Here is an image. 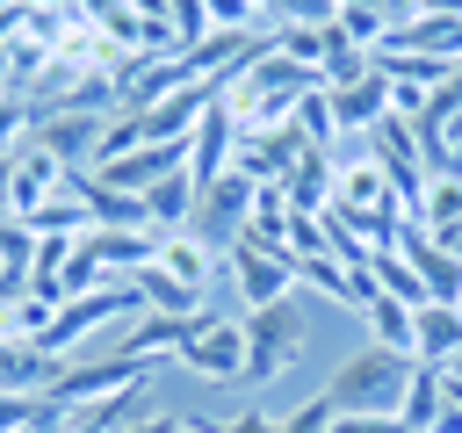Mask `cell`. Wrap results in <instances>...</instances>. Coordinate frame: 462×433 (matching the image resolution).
I'll return each instance as SVG.
<instances>
[{
    "label": "cell",
    "instance_id": "26",
    "mask_svg": "<svg viewBox=\"0 0 462 433\" xmlns=\"http://www.w3.org/2000/svg\"><path fill=\"white\" fill-rule=\"evenodd\" d=\"M217 433H282L274 411H238V419H217Z\"/></svg>",
    "mask_w": 462,
    "mask_h": 433
},
{
    "label": "cell",
    "instance_id": "3",
    "mask_svg": "<svg viewBox=\"0 0 462 433\" xmlns=\"http://www.w3.org/2000/svg\"><path fill=\"white\" fill-rule=\"evenodd\" d=\"M289 368H303V310H296V296L245 310V382H282Z\"/></svg>",
    "mask_w": 462,
    "mask_h": 433
},
{
    "label": "cell",
    "instance_id": "25",
    "mask_svg": "<svg viewBox=\"0 0 462 433\" xmlns=\"http://www.w3.org/2000/svg\"><path fill=\"white\" fill-rule=\"evenodd\" d=\"M267 14H274V29H325V22H339V0H267Z\"/></svg>",
    "mask_w": 462,
    "mask_h": 433
},
{
    "label": "cell",
    "instance_id": "22",
    "mask_svg": "<svg viewBox=\"0 0 462 433\" xmlns=\"http://www.w3.org/2000/svg\"><path fill=\"white\" fill-rule=\"evenodd\" d=\"M361 318H368V339H375V346H397V354H411V303H397V296H375Z\"/></svg>",
    "mask_w": 462,
    "mask_h": 433
},
{
    "label": "cell",
    "instance_id": "8",
    "mask_svg": "<svg viewBox=\"0 0 462 433\" xmlns=\"http://www.w3.org/2000/svg\"><path fill=\"white\" fill-rule=\"evenodd\" d=\"M224 260H231V289H238V303H245V310L296 296V260H282V253H260L253 238H231V245H224Z\"/></svg>",
    "mask_w": 462,
    "mask_h": 433
},
{
    "label": "cell",
    "instance_id": "30",
    "mask_svg": "<svg viewBox=\"0 0 462 433\" xmlns=\"http://www.w3.org/2000/svg\"><path fill=\"white\" fill-rule=\"evenodd\" d=\"M14 7H72V0H14Z\"/></svg>",
    "mask_w": 462,
    "mask_h": 433
},
{
    "label": "cell",
    "instance_id": "1",
    "mask_svg": "<svg viewBox=\"0 0 462 433\" xmlns=\"http://www.w3.org/2000/svg\"><path fill=\"white\" fill-rule=\"evenodd\" d=\"M411 354H397V346H361V354H346L339 368H332V382H325V397H332V411L339 419H390L397 411V397H404V382H411Z\"/></svg>",
    "mask_w": 462,
    "mask_h": 433
},
{
    "label": "cell",
    "instance_id": "10",
    "mask_svg": "<svg viewBox=\"0 0 462 433\" xmlns=\"http://www.w3.org/2000/svg\"><path fill=\"white\" fill-rule=\"evenodd\" d=\"M390 245H397V253L411 260V274L426 281V296H433V303H462V260H455L448 245H433V238H426L419 224H404V231H397Z\"/></svg>",
    "mask_w": 462,
    "mask_h": 433
},
{
    "label": "cell",
    "instance_id": "29",
    "mask_svg": "<svg viewBox=\"0 0 462 433\" xmlns=\"http://www.w3.org/2000/svg\"><path fill=\"white\" fill-rule=\"evenodd\" d=\"M0 87H14V58H7V43H0Z\"/></svg>",
    "mask_w": 462,
    "mask_h": 433
},
{
    "label": "cell",
    "instance_id": "14",
    "mask_svg": "<svg viewBox=\"0 0 462 433\" xmlns=\"http://www.w3.org/2000/svg\"><path fill=\"white\" fill-rule=\"evenodd\" d=\"M455 354H462V310L455 303H419L411 310V361L448 368Z\"/></svg>",
    "mask_w": 462,
    "mask_h": 433
},
{
    "label": "cell",
    "instance_id": "32",
    "mask_svg": "<svg viewBox=\"0 0 462 433\" xmlns=\"http://www.w3.org/2000/svg\"><path fill=\"white\" fill-rule=\"evenodd\" d=\"M22 433H36V426H22Z\"/></svg>",
    "mask_w": 462,
    "mask_h": 433
},
{
    "label": "cell",
    "instance_id": "24",
    "mask_svg": "<svg viewBox=\"0 0 462 433\" xmlns=\"http://www.w3.org/2000/svg\"><path fill=\"white\" fill-rule=\"evenodd\" d=\"M29 137H36V108H29V94L0 87V152H22Z\"/></svg>",
    "mask_w": 462,
    "mask_h": 433
},
{
    "label": "cell",
    "instance_id": "7",
    "mask_svg": "<svg viewBox=\"0 0 462 433\" xmlns=\"http://www.w3.org/2000/svg\"><path fill=\"white\" fill-rule=\"evenodd\" d=\"M101 130H108V115H94V108H58V115H36V137H29V144H43L65 173H94Z\"/></svg>",
    "mask_w": 462,
    "mask_h": 433
},
{
    "label": "cell",
    "instance_id": "13",
    "mask_svg": "<svg viewBox=\"0 0 462 433\" xmlns=\"http://www.w3.org/2000/svg\"><path fill=\"white\" fill-rule=\"evenodd\" d=\"M195 318H202V310H188V318H166V310H137V318H130V332L116 339V354H123V361H159V354H173V361H180V346H188Z\"/></svg>",
    "mask_w": 462,
    "mask_h": 433
},
{
    "label": "cell",
    "instance_id": "15",
    "mask_svg": "<svg viewBox=\"0 0 462 433\" xmlns=\"http://www.w3.org/2000/svg\"><path fill=\"white\" fill-rule=\"evenodd\" d=\"M58 368H65V361H51L36 339H0V390H14V397H51Z\"/></svg>",
    "mask_w": 462,
    "mask_h": 433
},
{
    "label": "cell",
    "instance_id": "12",
    "mask_svg": "<svg viewBox=\"0 0 462 433\" xmlns=\"http://www.w3.org/2000/svg\"><path fill=\"white\" fill-rule=\"evenodd\" d=\"M79 238H87V253L101 260L108 281H130V274H144V267L159 260V231H108V224H94V231H79Z\"/></svg>",
    "mask_w": 462,
    "mask_h": 433
},
{
    "label": "cell",
    "instance_id": "2",
    "mask_svg": "<svg viewBox=\"0 0 462 433\" xmlns=\"http://www.w3.org/2000/svg\"><path fill=\"white\" fill-rule=\"evenodd\" d=\"M137 310H144V303H137V281H101V289L58 303V318H51V332H43V354H51V361H72L94 332H108L116 318H137Z\"/></svg>",
    "mask_w": 462,
    "mask_h": 433
},
{
    "label": "cell",
    "instance_id": "31",
    "mask_svg": "<svg viewBox=\"0 0 462 433\" xmlns=\"http://www.w3.org/2000/svg\"><path fill=\"white\" fill-rule=\"evenodd\" d=\"M0 274H7V260H0Z\"/></svg>",
    "mask_w": 462,
    "mask_h": 433
},
{
    "label": "cell",
    "instance_id": "19",
    "mask_svg": "<svg viewBox=\"0 0 462 433\" xmlns=\"http://www.w3.org/2000/svg\"><path fill=\"white\" fill-rule=\"evenodd\" d=\"M426 238H448V231H462V180L455 173H433L426 180V195H419V216H411Z\"/></svg>",
    "mask_w": 462,
    "mask_h": 433
},
{
    "label": "cell",
    "instance_id": "34",
    "mask_svg": "<svg viewBox=\"0 0 462 433\" xmlns=\"http://www.w3.org/2000/svg\"><path fill=\"white\" fill-rule=\"evenodd\" d=\"M455 310H462V303H455Z\"/></svg>",
    "mask_w": 462,
    "mask_h": 433
},
{
    "label": "cell",
    "instance_id": "18",
    "mask_svg": "<svg viewBox=\"0 0 462 433\" xmlns=\"http://www.w3.org/2000/svg\"><path fill=\"white\" fill-rule=\"evenodd\" d=\"M448 411V382H440V368H411V382H404V397H397V426L404 433H433V419Z\"/></svg>",
    "mask_w": 462,
    "mask_h": 433
},
{
    "label": "cell",
    "instance_id": "28",
    "mask_svg": "<svg viewBox=\"0 0 462 433\" xmlns=\"http://www.w3.org/2000/svg\"><path fill=\"white\" fill-rule=\"evenodd\" d=\"M173 433H217V419H180Z\"/></svg>",
    "mask_w": 462,
    "mask_h": 433
},
{
    "label": "cell",
    "instance_id": "33",
    "mask_svg": "<svg viewBox=\"0 0 462 433\" xmlns=\"http://www.w3.org/2000/svg\"><path fill=\"white\" fill-rule=\"evenodd\" d=\"M0 216H7V209H0Z\"/></svg>",
    "mask_w": 462,
    "mask_h": 433
},
{
    "label": "cell",
    "instance_id": "6",
    "mask_svg": "<svg viewBox=\"0 0 462 433\" xmlns=\"http://www.w3.org/2000/svg\"><path fill=\"white\" fill-rule=\"evenodd\" d=\"M144 375H152V361H123V354L72 361V368H58V382H51V404L79 411V404H101V397H116V390H137Z\"/></svg>",
    "mask_w": 462,
    "mask_h": 433
},
{
    "label": "cell",
    "instance_id": "16",
    "mask_svg": "<svg viewBox=\"0 0 462 433\" xmlns=\"http://www.w3.org/2000/svg\"><path fill=\"white\" fill-rule=\"evenodd\" d=\"M152 267H166V274H173L180 289H195V296H209V281H217V253H209L195 231H166Z\"/></svg>",
    "mask_w": 462,
    "mask_h": 433
},
{
    "label": "cell",
    "instance_id": "20",
    "mask_svg": "<svg viewBox=\"0 0 462 433\" xmlns=\"http://www.w3.org/2000/svg\"><path fill=\"white\" fill-rule=\"evenodd\" d=\"M130 281H137V303H144V310H166V318L202 310V296H195V289H180L166 267H144V274H130Z\"/></svg>",
    "mask_w": 462,
    "mask_h": 433
},
{
    "label": "cell",
    "instance_id": "9",
    "mask_svg": "<svg viewBox=\"0 0 462 433\" xmlns=\"http://www.w3.org/2000/svg\"><path fill=\"white\" fill-rule=\"evenodd\" d=\"M65 180H72V173H65L43 144H22V152H14V180H7V216H36L51 195H65Z\"/></svg>",
    "mask_w": 462,
    "mask_h": 433
},
{
    "label": "cell",
    "instance_id": "4",
    "mask_svg": "<svg viewBox=\"0 0 462 433\" xmlns=\"http://www.w3.org/2000/svg\"><path fill=\"white\" fill-rule=\"evenodd\" d=\"M180 368L202 375V382H245V318L231 310H202L188 346H180Z\"/></svg>",
    "mask_w": 462,
    "mask_h": 433
},
{
    "label": "cell",
    "instance_id": "5",
    "mask_svg": "<svg viewBox=\"0 0 462 433\" xmlns=\"http://www.w3.org/2000/svg\"><path fill=\"white\" fill-rule=\"evenodd\" d=\"M253 195H260V180H245L238 166H231V173H217V180L195 195V224H188V231H195L209 253H224V245L245 231V216H253Z\"/></svg>",
    "mask_w": 462,
    "mask_h": 433
},
{
    "label": "cell",
    "instance_id": "11",
    "mask_svg": "<svg viewBox=\"0 0 462 433\" xmlns=\"http://www.w3.org/2000/svg\"><path fill=\"white\" fill-rule=\"evenodd\" d=\"M231 152H238V123H231L224 101H209V115H202L195 137H188V180L209 188L217 173H231Z\"/></svg>",
    "mask_w": 462,
    "mask_h": 433
},
{
    "label": "cell",
    "instance_id": "27",
    "mask_svg": "<svg viewBox=\"0 0 462 433\" xmlns=\"http://www.w3.org/2000/svg\"><path fill=\"white\" fill-rule=\"evenodd\" d=\"M173 426H180V411H144V419L123 426V433H173Z\"/></svg>",
    "mask_w": 462,
    "mask_h": 433
},
{
    "label": "cell",
    "instance_id": "17",
    "mask_svg": "<svg viewBox=\"0 0 462 433\" xmlns=\"http://www.w3.org/2000/svg\"><path fill=\"white\" fill-rule=\"evenodd\" d=\"M332 115H339V130H361V137H368L383 115H397V108H390V79H383V72H368V79L339 87V94H332Z\"/></svg>",
    "mask_w": 462,
    "mask_h": 433
},
{
    "label": "cell",
    "instance_id": "21",
    "mask_svg": "<svg viewBox=\"0 0 462 433\" xmlns=\"http://www.w3.org/2000/svg\"><path fill=\"white\" fill-rule=\"evenodd\" d=\"M368 267H375V289H383V296H397V303H411V310H419V303H433V296H426V281L411 274V260H404L397 245H383Z\"/></svg>",
    "mask_w": 462,
    "mask_h": 433
},
{
    "label": "cell",
    "instance_id": "23",
    "mask_svg": "<svg viewBox=\"0 0 462 433\" xmlns=\"http://www.w3.org/2000/svg\"><path fill=\"white\" fill-rule=\"evenodd\" d=\"M296 130H303V144H310V152H332V144H339V115H332V94H325V87H318V94H303Z\"/></svg>",
    "mask_w": 462,
    "mask_h": 433
}]
</instances>
